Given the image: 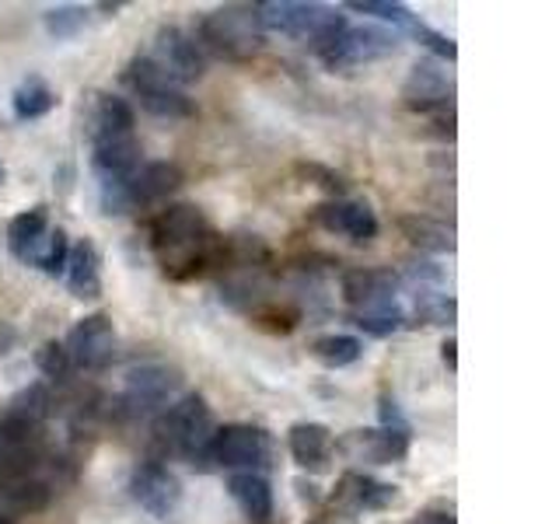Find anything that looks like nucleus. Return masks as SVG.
Here are the masks:
<instances>
[{
    "label": "nucleus",
    "instance_id": "13",
    "mask_svg": "<svg viewBox=\"0 0 559 524\" xmlns=\"http://www.w3.org/2000/svg\"><path fill=\"white\" fill-rule=\"evenodd\" d=\"M311 221L325 227L329 235H343L357 245H367L378 238V217L364 200H329L314 206Z\"/></svg>",
    "mask_w": 559,
    "mask_h": 524
},
{
    "label": "nucleus",
    "instance_id": "4",
    "mask_svg": "<svg viewBox=\"0 0 559 524\" xmlns=\"http://www.w3.org/2000/svg\"><path fill=\"white\" fill-rule=\"evenodd\" d=\"M197 46L206 52H214L217 60H249L252 52L262 46V28L255 8H221L214 14H206L200 22V39Z\"/></svg>",
    "mask_w": 559,
    "mask_h": 524
},
{
    "label": "nucleus",
    "instance_id": "23",
    "mask_svg": "<svg viewBox=\"0 0 559 524\" xmlns=\"http://www.w3.org/2000/svg\"><path fill=\"white\" fill-rule=\"evenodd\" d=\"M133 127H136V116H133L127 98H119V95H95V105H92V140L95 136L133 133Z\"/></svg>",
    "mask_w": 559,
    "mask_h": 524
},
{
    "label": "nucleus",
    "instance_id": "8",
    "mask_svg": "<svg viewBox=\"0 0 559 524\" xmlns=\"http://www.w3.org/2000/svg\"><path fill=\"white\" fill-rule=\"evenodd\" d=\"M151 60L162 67L175 84H192V81H200L206 74V57H203V49L197 46V35H189V32L175 28V25L157 28Z\"/></svg>",
    "mask_w": 559,
    "mask_h": 524
},
{
    "label": "nucleus",
    "instance_id": "20",
    "mask_svg": "<svg viewBox=\"0 0 559 524\" xmlns=\"http://www.w3.org/2000/svg\"><path fill=\"white\" fill-rule=\"evenodd\" d=\"M179 186H182V168L175 165V162H147V165H140L136 175H133V182H130L133 210L168 200Z\"/></svg>",
    "mask_w": 559,
    "mask_h": 524
},
{
    "label": "nucleus",
    "instance_id": "33",
    "mask_svg": "<svg viewBox=\"0 0 559 524\" xmlns=\"http://www.w3.org/2000/svg\"><path fill=\"white\" fill-rule=\"evenodd\" d=\"M35 367L46 374V378H52V381H63L67 374H70V357H67V349H63V343H57V340H49V343H43L39 349H35Z\"/></svg>",
    "mask_w": 559,
    "mask_h": 524
},
{
    "label": "nucleus",
    "instance_id": "39",
    "mask_svg": "<svg viewBox=\"0 0 559 524\" xmlns=\"http://www.w3.org/2000/svg\"><path fill=\"white\" fill-rule=\"evenodd\" d=\"M413 524H459L451 511H424L419 517H413Z\"/></svg>",
    "mask_w": 559,
    "mask_h": 524
},
{
    "label": "nucleus",
    "instance_id": "26",
    "mask_svg": "<svg viewBox=\"0 0 559 524\" xmlns=\"http://www.w3.org/2000/svg\"><path fill=\"white\" fill-rule=\"evenodd\" d=\"M49 406H52V402H49V392L43 389V384H28V389H22L8 402L4 416L14 419V424L43 427V419L49 416Z\"/></svg>",
    "mask_w": 559,
    "mask_h": 524
},
{
    "label": "nucleus",
    "instance_id": "1",
    "mask_svg": "<svg viewBox=\"0 0 559 524\" xmlns=\"http://www.w3.org/2000/svg\"><path fill=\"white\" fill-rule=\"evenodd\" d=\"M221 245L224 241L214 235L203 210L192 203H175L151 224V249L175 284H186V279L203 276L210 266H221Z\"/></svg>",
    "mask_w": 559,
    "mask_h": 524
},
{
    "label": "nucleus",
    "instance_id": "11",
    "mask_svg": "<svg viewBox=\"0 0 559 524\" xmlns=\"http://www.w3.org/2000/svg\"><path fill=\"white\" fill-rule=\"evenodd\" d=\"M179 384H182V378L175 367H165V364L133 367L127 378V395H122V402H127L133 416H154L168 406L171 395L179 392Z\"/></svg>",
    "mask_w": 559,
    "mask_h": 524
},
{
    "label": "nucleus",
    "instance_id": "18",
    "mask_svg": "<svg viewBox=\"0 0 559 524\" xmlns=\"http://www.w3.org/2000/svg\"><path fill=\"white\" fill-rule=\"evenodd\" d=\"M287 448H290V458L297 462V468L305 472H325L332 462V430L325 424H294L287 430Z\"/></svg>",
    "mask_w": 559,
    "mask_h": 524
},
{
    "label": "nucleus",
    "instance_id": "37",
    "mask_svg": "<svg viewBox=\"0 0 559 524\" xmlns=\"http://www.w3.org/2000/svg\"><path fill=\"white\" fill-rule=\"evenodd\" d=\"M252 322L262 325V329H270V332H290V329L297 325V311L266 305V308H255V311H252Z\"/></svg>",
    "mask_w": 559,
    "mask_h": 524
},
{
    "label": "nucleus",
    "instance_id": "25",
    "mask_svg": "<svg viewBox=\"0 0 559 524\" xmlns=\"http://www.w3.org/2000/svg\"><path fill=\"white\" fill-rule=\"evenodd\" d=\"M364 354V343L357 336H322L311 343V357L319 360L329 371H340V367L357 364Z\"/></svg>",
    "mask_w": 559,
    "mask_h": 524
},
{
    "label": "nucleus",
    "instance_id": "9",
    "mask_svg": "<svg viewBox=\"0 0 559 524\" xmlns=\"http://www.w3.org/2000/svg\"><path fill=\"white\" fill-rule=\"evenodd\" d=\"M130 497L144 507L151 517H171L175 507L182 503V483L162 462H140L130 472Z\"/></svg>",
    "mask_w": 559,
    "mask_h": 524
},
{
    "label": "nucleus",
    "instance_id": "30",
    "mask_svg": "<svg viewBox=\"0 0 559 524\" xmlns=\"http://www.w3.org/2000/svg\"><path fill=\"white\" fill-rule=\"evenodd\" d=\"M349 11H357V14H371L378 17L381 25H389V28H413V11L406 4H392V0H349L346 4Z\"/></svg>",
    "mask_w": 559,
    "mask_h": 524
},
{
    "label": "nucleus",
    "instance_id": "15",
    "mask_svg": "<svg viewBox=\"0 0 559 524\" xmlns=\"http://www.w3.org/2000/svg\"><path fill=\"white\" fill-rule=\"evenodd\" d=\"M140 162V144L133 133L95 136L92 140V171L98 182H130Z\"/></svg>",
    "mask_w": 559,
    "mask_h": 524
},
{
    "label": "nucleus",
    "instance_id": "10",
    "mask_svg": "<svg viewBox=\"0 0 559 524\" xmlns=\"http://www.w3.org/2000/svg\"><path fill=\"white\" fill-rule=\"evenodd\" d=\"M259 28L262 32H280L290 35V39H311L332 14V8L322 4H301V0H262V4H252Z\"/></svg>",
    "mask_w": 559,
    "mask_h": 524
},
{
    "label": "nucleus",
    "instance_id": "38",
    "mask_svg": "<svg viewBox=\"0 0 559 524\" xmlns=\"http://www.w3.org/2000/svg\"><path fill=\"white\" fill-rule=\"evenodd\" d=\"M378 416H381V427H409L406 416H402V409H399L395 395H381L378 398Z\"/></svg>",
    "mask_w": 559,
    "mask_h": 524
},
{
    "label": "nucleus",
    "instance_id": "6",
    "mask_svg": "<svg viewBox=\"0 0 559 524\" xmlns=\"http://www.w3.org/2000/svg\"><path fill=\"white\" fill-rule=\"evenodd\" d=\"M122 81L140 98V105L157 119H189L197 116V102H192L179 84H175L162 67L151 57H133Z\"/></svg>",
    "mask_w": 559,
    "mask_h": 524
},
{
    "label": "nucleus",
    "instance_id": "5",
    "mask_svg": "<svg viewBox=\"0 0 559 524\" xmlns=\"http://www.w3.org/2000/svg\"><path fill=\"white\" fill-rule=\"evenodd\" d=\"M273 465V437L270 430L252 424H227L217 427L206 451V468H231V472H259Z\"/></svg>",
    "mask_w": 559,
    "mask_h": 524
},
{
    "label": "nucleus",
    "instance_id": "27",
    "mask_svg": "<svg viewBox=\"0 0 559 524\" xmlns=\"http://www.w3.org/2000/svg\"><path fill=\"white\" fill-rule=\"evenodd\" d=\"M346 486H354L349 489V497H354L357 507H364V511H389V507L399 503V486L392 483H378L371 476H346Z\"/></svg>",
    "mask_w": 559,
    "mask_h": 524
},
{
    "label": "nucleus",
    "instance_id": "7",
    "mask_svg": "<svg viewBox=\"0 0 559 524\" xmlns=\"http://www.w3.org/2000/svg\"><path fill=\"white\" fill-rule=\"evenodd\" d=\"M63 349L70 364L81 367V371H105V367H112V360L119 357V336H116L112 319L105 311L84 314V319L70 329Z\"/></svg>",
    "mask_w": 559,
    "mask_h": 524
},
{
    "label": "nucleus",
    "instance_id": "21",
    "mask_svg": "<svg viewBox=\"0 0 559 524\" xmlns=\"http://www.w3.org/2000/svg\"><path fill=\"white\" fill-rule=\"evenodd\" d=\"M227 493L249 521H266L273 514V489L259 472H231L227 476Z\"/></svg>",
    "mask_w": 559,
    "mask_h": 524
},
{
    "label": "nucleus",
    "instance_id": "24",
    "mask_svg": "<svg viewBox=\"0 0 559 524\" xmlns=\"http://www.w3.org/2000/svg\"><path fill=\"white\" fill-rule=\"evenodd\" d=\"M52 105H57V95H52V87L43 78H25L11 95V109L22 122L43 119L46 112H52Z\"/></svg>",
    "mask_w": 559,
    "mask_h": 524
},
{
    "label": "nucleus",
    "instance_id": "14",
    "mask_svg": "<svg viewBox=\"0 0 559 524\" xmlns=\"http://www.w3.org/2000/svg\"><path fill=\"white\" fill-rule=\"evenodd\" d=\"M402 98L413 112H437L448 109L454 98V81L448 70H441L437 60H416L406 84H402Z\"/></svg>",
    "mask_w": 559,
    "mask_h": 524
},
{
    "label": "nucleus",
    "instance_id": "32",
    "mask_svg": "<svg viewBox=\"0 0 559 524\" xmlns=\"http://www.w3.org/2000/svg\"><path fill=\"white\" fill-rule=\"evenodd\" d=\"M67 252H70V241H67V231L63 227H52L39 259H35V270H43L46 276H63V266H67Z\"/></svg>",
    "mask_w": 559,
    "mask_h": 524
},
{
    "label": "nucleus",
    "instance_id": "3",
    "mask_svg": "<svg viewBox=\"0 0 559 524\" xmlns=\"http://www.w3.org/2000/svg\"><path fill=\"white\" fill-rule=\"evenodd\" d=\"M214 433H217V419L200 392H189L179 402H168L154 419V444L165 454H171V458H182L200 472H210L206 451Z\"/></svg>",
    "mask_w": 559,
    "mask_h": 524
},
{
    "label": "nucleus",
    "instance_id": "19",
    "mask_svg": "<svg viewBox=\"0 0 559 524\" xmlns=\"http://www.w3.org/2000/svg\"><path fill=\"white\" fill-rule=\"evenodd\" d=\"M49 231H52V224H49V210L43 203L25 210V214H17L11 221V227H8V249H11V255L17 262H28V266H35V259H39Z\"/></svg>",
    "mask_w": 559,
    "mask_h": 524
},
{
    "label": "nucleus",
    "instance_id": "17",
    "mask_svg": "<svg viewBox=\"0 0 559 524\" xmlns=\"http://www.w3.org/2000/svg\"><path fill=\"white\" fill-rule=\"evenodd\" d=\"M63 279H67V290L74 294L78 301H98L102 297V255L87 238L70 245Z\"/></svg>",
    "mask_w": 559,
    "mask_h": 524
},
{
    "label": "nucleus",
    "instance_id": "42",
    "mask_svg": "<svg viewBox=\"0 0 559 524\" xmlns=\"http://www.w3.org/2000/svg\"><path fill=\"white\" fill-rule=\"evenodd\" d=\"M4 179H8V171H4V165H0V186H4Z\"/></svg>",
    "mask_w": 559,
    "mask_h": 524
},
{
    "label": "nucleus",
    "instance_id": "43",
    "mask_svg": "<svg viewBox=\"0 0 559 524\" xmlns=\"http://www.w3.org/2000/svg\"><path fill=\"white\" fill-rule=\"evenodd\" d=\"M0 524H11V521H8V517H0Z\"/></svg>",
    "mask_w": 559,
    "mask_h": 524
},
{
    "label": "nucleus",
    "instance_id": "40",
    "mask_svg": "<svg viewBox=\"0 0 559 524\" xmlns=\"http://www.w3.org/2000/svg\"><path fill=\"white\" fill-rule=\"evenodd\" d=\"M441 360L448 364V371H454V367H459V340H454V336H448L441 343Z\"/></svg>",
    "mask_w": 559,
    "mask_h": 524
},
{
    "label": "nucleus",
    "instance_id": "31",
    "mask_svg": "<svg viewBox=\"0 0 559 524\" xmlns=\"http://www.w3.org/2000/svg\"><path fill=\"white\" fill-rule=\"evenodd\" d=\"M43 22H46V32L52 35V39L67 43V39H74V35L84 28L87 11L81 4H57V8H49L43 14Z\"/></svg>",
    "mask_w": 559,
    "mask_h": 524
},
{
    "label": "nucleus",
    "instance_id": "35",
    "mask_svg": "<svg viewBox=\"0 0 559 524\" xmlns=\"http://www.w3.org/2000/svg\"><path fill=\"white\" fill-rule=\"evenodd\" d=\"M416 319H424L427 325H451L454 322V297L448 294H427L416 305Z\"/></svg>",
    "mask_w": 559,
    "mask_h": 524
},
{
    "label": "nucleus",
    "instance_id": "29",
    "mask_svg": "<svg viewBox=\"0 0 559 524\" xmlns=\"http://www.w3.org/2000/svg\"><path fill=\"white\" fill-rule=\"evenodd\" d=\"M52 497V489L43 479H17L11 489H4V500L11 511L17 514H35V511H46V503Z\"/></svg>",
    "mask_w": 559,
    "mask_h": 524
},
{
    "label": "nucleus",
    "instance_id": "2",
    "mask_svg": "<svg viewBox=\"0 0 559 524\" xmlns=\"http://www.w3.org/2000/svg\"><path fill=\"white\" fill-rule=\"evenodd\" d=\"M311 52L319 57L329 70H354L360 63H374L392 57L399 49V32L389 25H349V17L332 14L329 22L311 35Z\"/></svg>",
    "mask_w": 559,
    "mask_h": 524
},
{
    "label": "nucleus",
    "instance_id": "34",
    "mask_svg": "<svg viewBox=\"0 0 559 524\" xmlns=\"http://www.w3.org/2000/svg\"><path fill=\"white\" fill-rule=\"evenodd\" d=\"M409 32H413V39H416V43H424L437 60H448V63L459 60V46H454L451 35L437 32V28H430V25H424V22H413Z\"/></svg>",
    "mask_w": 559,
    "mask_h": 524
},
{
    "label": "nucleus",
    "instance_id": "22",
    "mask_svg": "<svg viewBox=\"0 0 559 524\" xmlns=\"http://www.w3.org/2000/svg\"><path fill=\"white\" fill-rule=\"evenodd\" d=\"M399 231L409 238L413 249L430 252V255H451L454 252V227L444 221H433L427 214H402L399 217Z\"/></svg>",
    "mask_w": 559,
    "mask_h": 524
},
{
    "label": "nucleus",
    "instance_id": "41",
    "mask_svg": "<svg viewBox=\"0 0 559 524\" xmlns=\"http://www.w3.org/2000/svg\"><path fill=\"white\" fill-rule=\"evenodd\" d=\"M297 489H301V500H311V503L319 500V486H314V483H305L301 479V483H297Z\"/></svg>",
    "mask_w": 559,
    "mask_h": 524
},
{
    "label": "nucleus",
    "instance_id": "12",
    "mask_svg": "<svg viewBox=\"0 0 559 524\" xmlns=\"http://www.w3.org/2000/svg\"><path fill=\"white\" fill-rule=\"evenodd\" d=\"M354 462L392 465L409 454V427H371V430H349L340 444Z\"/></svg>",
    "mask_w": 559,
    "mask_h": 524
},
{
    "label": "nucleus",
    "instance_id": "36",
    "mask_svg": "<svg viewBox=\"0 0 559 524\" xmlns=\"http://www.w3.org/2000/svg\"><path fill=\"white\" fill-rule=\"evenodd\" d=\"M297 175H301V179H308L311 186H319V189L332 192V196H336V200H343V196H346V179H343L340 171L325 168V165H314V162L297 165Z\"/></svg>",
    "mask_w": 559,
    "mask_h": 524
},
{
    "label": "nucleus",
    "instance_id": "28",
    "mask_svg": "<svg viewBox=\"0 0 559 524\" xmlns=\"http://www.w3.org/2000/svg\"><path fill=\"white\" fill-rule=\"evenodd\" d=\"M349 325H357L364 336L384 340V336H395V332L406 325V311H402L399 305L374 308V311H354L349 314Z\"/></svg>",
    "mask_w": 559,
    "mask_h": 524
},
{
    "label": "nucleus",
    "instance_id": "16",
    "mask_svg": "<svg viewBox=\"0 0 559 524\" xmlns=\"http://www.w3.org/2000/svg\"><path fill=\"white\" fill-rule=\"evenodd\" d=\"M340 287H343V301L354 311H374L395 305L399 276L392 270H346Z\"/></svg>",
    "mask_w": 559,
    "mask_h": 524
}]
</instances>
